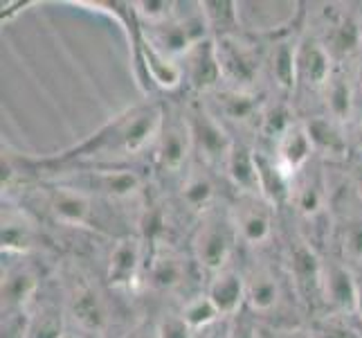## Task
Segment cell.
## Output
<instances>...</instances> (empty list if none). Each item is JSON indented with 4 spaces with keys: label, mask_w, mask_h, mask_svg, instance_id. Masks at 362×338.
<instances>
[{
    "label": "cell",
    "mask_w": 362,
    "mask_h": 338,
    "mask_svg": "<svg viewBox=\"0 0 362 338\" xmlns=\"http://www.w3.org/2000/svg\"><path fill=\"white\" fill-rule=\"evenodd\" d=\"M162 120H165V99L146 97L144 102L117 113L95 133L64 149L61 154L30 158L3 152V158L36 181L66 169L133 165L135 160L151 156L162 129Z\"/></svg>",
    "instance_id": "6da1fadb"
},
{
    "label": "cell",
    "mask_w": 362,
    "mask_h": 338,
    "mask_svg": "<svg viewBox=\"0 0 362 338\" xmlns=\"http://www.w3.org/2000/svg\"><path fill=\"white\" fill-rule=\"evenodd\" d=\"M245 280V311L274 332L302 329L308 325L284 253L247 255L241 264Z\"/></svg>",
    "instance_id": "7a4b0ae2"
},
{
    "label": "cell",
    "mask_w": 362,
    "mask_h": 338,
    "mask_svg": "<svg viewBox=\"0 0 362 338\" xmlns=\"http://www.w3.org/2000/svg\"><path fill=\"white\" fill-rule=\"evenodd\" d=\"M270 32H255L241 28L214 36L223 86L234 91L264 93Z\"/></svg>",
    "instance_id": "3957f363"
},
{
    "label": "cell",
    "mask_w": 362,
    "mask_h": 338,
    "mask_svg": "<svg viewBox=\"0 0 362 338\" xmlns=\"http://www.w3.org/2000/svg\"><path fill=\"white\" fill-rule=\"evenodd\" d=\"M201 271L196 269L189 248H182L171 237H153L146 240V259L142 273V289L162 295V298H178V307L187 298L196 295L203 289H192L189 280Z\"/></svg>",
    "instance_id": "277c9868"
},
{
    "label": "cell",
    "mask_w": 362,
    "mask_h": 338,
    "mask_svg": "<svg viewBox=\"0 0 362 338\" xmlns=\"http://www.w3.org/2000/svg\"><path fill=\"white\" fill-rule=\"evenodd\" d=\"M189 253L205 280L234 264L241 255V242L232 219L230 201H223L198 217L189 230Z\"/></svg>",
    "instance_id": "5b68a950"
},
{
    "label": "cell",
    "mask_w": 362,
    "mask_h": 338,
    "mask_svg": "<svg viewBox=\"0 0 362 338\" xmlns=\"http://www.w3.org/2000/svg\"><path fill=\"white\" fill-rule=\"evenodd\" d=\"M61 282H64L68 325L95 338H106L113 327L108 286L97 282L93 273L77 264L61 273Z\"/></svg>",
    "instance_id": "8992f818"
},
{
    "label": "cell",
    "mask_w": 362,
    "mask_h": 338,
    "mask_svg": "<svg viewBox=\"0 0 362 338\" xmlns=\"http://www.w3.org/2000/svg\"><path fill=\"white\" fill-rule=\"evenodd\" d=\"M194 162V140L185 102H165V120L148 156V174L162 185L176 187Z\"/></svg>",
    "instance_id": "52a82bcc"
},
{
    "label": "cell",
    "mask_w": 362,
    "mask_h": 338,
    "mask_svg": "<svg viewBox=\"0 0 362 338\" xmlns=\"http://www.w3.org/2000/svg\"><path fill=\"white\" fill-rule=\"evenodd\" d=\"M232 219L241 242V253H274L279 244V208L264 194H234Z\"/></svg>",
    "instance_id": "ba28073f"
},
{
    "label": "cell",
    "mask_w": 362,
    "mask_h": 338,
    "mask_svg": "<svg viewBox=\"0 0 362 338\" xmlns=\"http://www.w3.org/2000/svg\"><path fill=\"white\" fill-rule=\"evenodd\" d=\"M356 5L331 3L322 5V9L310 21V28L317 39L327 45L335 64L358 61L362 55V9Z\"/></svg>",
    "instance_id": "9c48e42d"
},
{
    "label": "cell",
    "mask_w": 362,
    "mask_h": 338,
    "mask_svg": "<svg viewBox=\"0 0 362 338\" xmlns=\"http://www.w3.org/2000/svg\"><path fill=\"white\" fill-rule=\"evenodd\" d=\"M187 120H189L192 140H194V160L205 165L223 179V171L230 160L236 137L228 131L214 113L207 108L201 97L185 99Z\"/></svg>",
    "instance_id": "30bf717a"
},
{
    "label": "cell",
    "mask_w": 362,
    "mask_h": 338,
    "mask_svg": "<svg viewBox=\"0 0 362 338\" xmlns=\"http://www.w3.org/2000/svg\"><path fill=\"white\" fill-rule=\"evenodd\" d=\"M146 259V237L127 235L108 244L104 261V284L115 293H135L142 289Z\"/></svg>",
    "instance_id": "8fae6325"
},
{
    "label": "cell",
    "mask_w": 362,
    "mask_h": 338,
    "mask_svg": "<svg viewBox=\"0 0 362 338\" xmlns=\"http://www.w3.org/2000/svg\"><path fill=\"white\" fill-rule=\"evenodd\" d=\"M45 278L32 255H3V314H28Z\"/></svg>",
    "instance_id": "7c38bea8"
},
{
    "label": "cell",
    "mask_w": 362,
    "mask_h": 338,
    "mask_svg": "<svg viewBox=\"0 0 362 338\" xmlns=\"http://www.w3.org/2000/svg\"><path fill=\"white\" fill-rule=\"evenodd\" d=\"M43 242V221L23 203L3 198V255H34Z\"/></svg>",
    "instance_id": "4fadbf2b"
},
{
    "label": "cell",
    "mask_w": 362,
    "mask_h": 338,
    "mask_svg": "<svg viewBox=\"0 0 362 338\" xmlns=\"http://www.w3.org/2000/svg\"><path fill=\"white\" fill-rule=\"evenodd\" d=\"M180 68H182V89H187L189 97H205L211 91L221 89L223 74H221L214 36L194 45L180 59Z\"/></svg>",
    "instance_id": "5bb4252c"
},
{
    "label": "cell",
    "mask_w": 362,
    "mask_h": 338,
    "mask_svg": "<svg viewBox=\"0 0 362 338\" xmlns=\"http://www.w3.org/2000/svg\"><path fill=\"white\" fill-rule=\"evenodd\" d=\"M308 129L310 142L315 147V156L327 162L329 167H338L351 162V142H349V131L344 124L335 122L327 113L304 118Z\"/></svg>",
    "instance_id": "9a60e30c"
},
{
    "label": "cell",
    "mask_w": 362,
    "mask_h": 338,
    "mask_svg": "<svg viewBox=\"0 0 362 338\" xmlns=\"http://www.w3.org/2000/svg\"><path fill=\"white\" fill-rule=\"evenodd\" d=\"M203 291L216 307L221 318L239 316L245 307V280L241 266H228L203 280Z\"/></svg>",
    "instance_id": "2e32d148"
},
{
    "label": "cell",
    "mask_w": 362,
    "mask_h": 338,
    "mask_svg": "<svg viewBox=\"0 0 362 338\" xmlns=\"http://www.w3.org/2000/svg\"><path fill=\"white\" fill-rule=\"evenodd\" d=\"M272 160L277 162V167L286 174V179L293 181L299 171H302L315 156V147L310 142V135L304 120L299 118L293 127L281 135V140L274 145L270 152Z\"/></svg>",
    "instance_id": "e0dca14e"
},
{
    "label": "cell",
    "mask_w": 362,
    "mask_h": 338,
    "mask_svg": "<svg viewBox=\"0 0 362 338\" xmlns=\"http://www.w3.org/2000/svg\"><path fill=\"white\" fill-rule=\"evenodd\" d=\"M234 194H261L259 187V165H257V147L252 142L236 140L230 154V160L223 171Z\"/></svg>",
    "instance_id": "ac0fdd59"
},
{
    "label": "cell",
    "mask_w": 362,
    "mask_h": 338,
    "mask_svg": "<svg viewBox=\"0 0 362 338\" xmlns=\"http://www.w3.org/2000/svg\"><path fill=\"white\" fill-rule=\"evenodd\" d=\"M178 311H180L182 320L192 327L194 334L209 327V325H214L216 320H221V314L216 311V307L211 305V300L207 298L205 291H198L196 295L187 298L178 307Z\"/></svg>",
    "instance_id": "d6986e66"
},
{
    "label": "cell",
    "mask_w": 362,
    "mask_h": 338,
    "mask_svg": "<svg viewBox=\"0 0 362 338\" xmlns=\"http://www.w3.org/2000/svg\"><path fill=\"white\" fill-rule=\"evenodd\" d=\"M306 329L310 338H362V329L354 322V318L324 314L308 320Z\"/></svg>",
    "instance_id": "ffe728a7"
},
{
    "label": "cell",
    "mask_w": 362,
    "mask_h": 338,
    "mask_svg": "<svg viewBox=\"0 0 362 338\" xmlns=\"http://www.w3.org/2000/svg\"><path fill=\"white\" fill-rule=\"evenodd\" d=\"M160 338H194L192 327L182 320L180 311H165L158 320Z\"/></svg>",
    "instance_id": "44dd1931"
},
{
    "label": "cell",
    "mask_w": 362,
    "mask_h": 338,
    "mask_svg": "<svg viewBox=\"0 0 362 338\" xmlns=\"http://www.w3.org/2000/svg\"><path fill=\"white\" fill-rule=\"evenodd\" d=\"M259 325H261V322H257V320L243 309L239 316H234V318H232V325H230V338H257Z\"/></svg>",
    "instance_id": "7402d4cb"
},
{
    "label": "cell",
    "mask_w": 362,
    "mask_h": 338,
    "mask_svg": "<svg viewBox=\"0 0 362 338\" xmlns=\"http://www.w3.org/2000/svg\"><path fill=\"white\" fill-rule=\"evenodd\" d=\"M28 314H3V338H28Z\"/></svg>",
    "instance_id": "603a6c76"
},
{
    "label": "cell",
    "mask_w": 362,
    "mask_h": 338,
    "mask_svg": "<svg viewBox=\"0 0 362 338\" xmlns=\"http://www.w3.org/2000/svg\"><path fill=\"white\" fill-rule=\"evenodd\" d=\"M230 325L232 318H221L214 325H209V327L196 332L194 338H230Z\"/></svg>",
    "instance_id": "cb8c5ba5"
},
{
    "label": "cell",
    "mask_w": 362,
    "mask_h": 338,
    "mask_svg": "<svg viewBox=\"0 0 362 338\" xmlns=\"http://www.w3.org/2000/svg\"><path fill=\"white\" fill-rule=\"evenodd\" d=\"M127 338H160V329H158V320H140L135 322L131 332L127 334Z\"/></svg>",
    "instance_id": "d4e9b609"
},
{
    "label": "cell",
    "mask_w": 362,
    "mask_h": 338,
    "mask_svg": "<svg viewBox=\"0 0 362 338\" xmlns=\"http://www.w3.org/2000/svg\"><path fill=\"white\" fill-rule=\"evenodd\" d=\"M356 86H358V113H362V55L358 59V70H356ZM356 113V116H358Z\"/></svg>",
    "instance_id": "484cf974"
},
{
    "label": "cell",
    "mask_w": 362,
    "mask_h": 338,
    "mask_svg": "<svg viewBox=\"0 0 362 338\" xmlns=\"http://www.w3.org/2000/svg\"><path fill=\"white\" fill-rule=\"evenodd\" d=\"M61 338H95V336L83 334L81 329H77V327H72V325H68V329L64 332V336H61Z\"/></svg>",
    "instance_id": "4316f807"
},
{
    "label": "cell",
    "mask_w": 362,
    "mask_h": 338,
    "mask_svg": "<svg viewBox=\"0 0 362 338\" xmlns=\"http://www.w3.org/2000/svg\"><path fill=\"white\" fill-rule=\"evenodd\" d=\"M279 334H281V338H310V334H308L306 327H302V329H291V332H279Z\"/></svg>",
    "instance_id": "83f0119b"
},
{
    "label": "cell",
    "mask_w": 362,
    "mask_h": 338,
    "mask_svg": "<svg viewBox=\"0 0 362 338\" xmlns=\"http://www.w3.org/2000/svg\"><path fill=\"white\" fill-rule=\"evenodd\" d=\"M257 338H281V334H279V332H274V329H270V327H266V325H259Z\"/></svg>",
    "instance_id": "f1b7e54d"
}]
</instances>
